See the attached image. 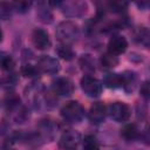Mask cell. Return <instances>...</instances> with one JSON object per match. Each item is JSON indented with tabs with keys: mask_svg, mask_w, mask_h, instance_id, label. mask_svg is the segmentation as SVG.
Returning <instances> with one entry per match:
<instances>
[{
	"mask_svg": "<svg viewBox=\"0 0 150 150\" xmlns=\"http://www.w3.org/2000/svg\"><path fill=\"white\" fill-rule=\"evenodd\" d=\"M127 6H128V4L124 1H109V2H107V8L114 13H121V12L125 11Z\"/></svg>",
	"mask_w": 150,
	"mask_h": 150,
	"instance_id": "cell-22",
	"label": "cell"
},
{
	"mask_svg": "<svg viewBox=\"0 0 150 150\" xmlns=\"http://www.w3.org/2000/svg\"><path fill=\"white\" fill-rule=\"evenodd\" d=\"M6 150H15V149H6Z\"/></svg>",
	"mask_w": 150,
	"mask_h": 150,
	"instance_id": "cell-29",
	"label": "cell"
},
{
	"mask_svg": "<svg viewBox=\"0 0 150 150\" xmlns=\"http://www.w3.org/2000/svg\"><path fill=\"white\" fill-rule=\"evenodd\" d=\"M12 12H13V6L12 4H8V2H0V20H7L11 18L12 15Z\"/></svg>",
	"mask_w": 150,
	"mask_h": 150,
	"instance_id": "cell-23",
	"label": "cell"
},
{
	"mask_svg": "<svg viewBox=\"0 0 150 150\" xmlns=\"http://www.w3.org/2000/svg\"><path fill=\"white\" fill-rule=\"evenodd\" d=\"M62 13L68 18H77L86 14L88 5L84 1H64L57 2Z\"/></svg>",
	"mask_w": 150,
	"mask_h": 150,
	"instance_id": "cell-3",
	"label": "cell"
},
{
	"mask_svg": "<svg viewBox=\"0 0 150 150\" xmlns=\"http://www.w3.org/2000/svg\"><path fill=\"white\" fill-rule=\"evenodd\" d=\"M81 142H82L83 150H98V149H100L98 141H97L96 137L93 136V135H87V136H84V138H83Z\"/></svg>",
	"mask_w": 150,
	"mask_h": 150,
	"instance_id": "cell-19",
	"label": "cell"
},
{
	"mask_svg": "<svg viewBox=\"0 0 150 150\" xmlns=\"http://www.w3.org/2000/svg\"><path fill=\"white\" fill-rule=\"evenodd\" d=\"M20 73L25 77H35L39 74V69H38V67H35L30 63H25L20 68Z\"/></svg>",
	"mask_w": 150,
	"mask_h": 150,
	"instance_id": "cell-21",
	"label": "cell"
},
{
	"mask_svg": "<svg viewBox=\"0 0 150 150\" xmlns=\"http://www.w3.org/2000/svg\"><path fill=\"white\" fill-rule=\"evenodd\" d=\"M141 94H142V96H144L145 98L149 97L150 90H149V82H148V81L143 82V84L141 86Z\"/></svg>",
	"mask_w": 150,
	"mask_h": 150,
	"instance_id": "cell-27",
	"label": "cell"
},
{
	"mask_svg": "<svg viewBox=\"0 0 150 150\" xmlns=\"http://www.w3.org/2000/svg\"><path fill=\"white\" fill-rule=\"evenodd\" d=\"M82 138L81 135L75 130H68L59 139L60 150H77Z\"/></svg>",
	"mask_w": 150,
	"mask_h": 150,
	"instance_id": "cell-6",
	"label": "cell"
},
{
	"mask_svg": "<svg viewBox=\"0 0 150 150\" xmlns=\"http://www.w3.org/2000/svg\"><path fill=\"white\" fill-rule=\"evenodd\" d=\"M1 40H2V30L0 28V42H1Z\"/></svg>",
	"mask_w": 150,
	"mask_h": 150,
	"instance_id": "cell-28",
	"label": "cell"
},
{
	"mask_svg": "<svg viewBox=\"0 0 150 150\" xmlns=\"http://www.w3.org/2000/svg\"><path fill=\"white\" fill-rule=\"evenodd\" d=\"M107 115V107L102 102H95L90 105L88 116L91 123L94 124H100L104 121Z\"/></svg>",
	"mask_w": 150,
	"mask_h": 150,
	"instance_id": "cell-10",
	"label": "cell"
},
{
	"mask_svg": "<svg viewBox=\"0 0 150 150\" xmlns=\"http://www.w3.org/2000/svg\"><path fill=\"white\" fill-rule=\"evenodd\" d=\"M32 42L39 50H46L50 47L52 42L48 33L42 28H35L32 33Z\"/></svg>",
	"mask_w": 150,
	"mask_h": 150,
	"instance_id": "cell-9",
	"label": "cell"
},
{
	"mask_svg": "<svg viewBox=\"0 0 150 150\" xmlns=\"http://www.w3.org/2000/svg\"><path fill=\"white\" fill-rule=\"evenodd\" d=\"M103 84L107 88L110 89H117V88H122L124 84V79H123V74H118V73H109L104 76L103 79Z\"/></svg>",
	"mask_w": 150,
	"mask_h": 150,
	"instance_id": "cell-12",
	"label": "cell"
},
{
	"mask_svg": "<svg viewBox=\"0 0 150 150\" xmlns=\"http://www.w3.org/2000/svg\"><path fill=\"white\" fill-rule=\"evenodd\" d=\"M16 81H18V79H16L15 74H11V75H6L5 77H2L1 81H0V83H1V86L4 88L9 89V88H12V87L15 86Z\"/></svg>",
	"mask_w": 150,
	"mask_h": 150,
	"instance_id": "cell-25",
	"label": "cell"
},
{
	"mask_svg": "<svg viewBox=\"0 0 150 150\" xmlns=\"http://www.w3.org/2000/svg\"><path fill=\"white\" fill-rule=\"evenodd\" d=\"M38 16L39 19L45 23H50L53 20V15L48 8H40L38 9Z\"/></svg>",
	"mask_w": 150,
	"mask_h": 150,
	"instance_id": "cell-24",
	"label": "cell"
},
{
	"mask_svg": "<svg viewBox=\"0 0 150 150\" xmlns=\"http://www.w3.org/2000/svg\"><path fill=\"white\" fill-rule=\"evenodd\" d=\"M107 112L109 116L116 122H125L129 120L131 115V110L129 105L124 102H114L107 108Z\"/></svg>",
	"mask_w": 150,
	"mask_h": 150,
	"instance_id": "cell-4",
	"label": "cell"
},
{
	"mask_svg": "<svg viewBox=\"0 0 150 150\" xmlns=\"http://www.w3.org/2000/svg\"><path fill=\"white\" fill-rule=\"evenodd\" d=\"M118 61H120V60H118V56H116V55H114V54L107 52V53H104V54L101 56V59H100V64H101V67L104 68V69H111V68H114V67H116V66L118 64Z\"/></svg>",
	"mask_w": 150,
	"mask_h": 150,
	"instance_id": "cell-15",
	"label": "cell"
},
{
	"mask_svg": "<svg viewBox=\"0 0 150 150\" xmlns=\"http://www.w3.org/2000/svg\"><path fill=\"white\" fill-rule=\"evenodd\" d=\"M61 116L69 123H79L84 117V109L77 101H69L61 108Z\"/></svg>",
	"mask_w": 150,
	"mask_h": 150,
	"instance_id": "cell-2",
	"label": "cell"
},
{
	"mask_svg": "<svg viewBox=\"0 0 150 150\" xmlns=\"http://www.w3.org/2000/svg\"><path fill=\"white\" fill-rule=\"evenodd\" d=\"M55 34H56L57 40L61 42V45L69 46L79 39L80 29L75 22L69 21V20H64L57 25Z\"/></svg>",
	"mask_w": 150,
	"mask_h": 150,
	"instance_id": "cell-1",
	"label": "cell"
},
{
	"mask_svg": "<svg viewBox=\"0 0 150 150\" xmlns=\"http://www.w3.org/2000/svg\"><path fill=\"white\" fill-rule=\"evenodd\" d=\"M13 6V9L18 11L19 13H25L29 9V7L32 6V2H28V1H19V2H13L12 4Z\"/></svg>",
	"mask_w": 150,
	"mask_h": 150,
	"instance_id": "cell-26",
	"label": "cell"
},
{
	"mask_svg": "<svg viewBox=\"0 0 150 150\" xmlns=\"http://www.w3.org/2000/svg\"><path fill=\"white\" fill-rule=\"evenodd\" d=\"M123 79H124V84H123V88L130 93L134 90L135 88V84H136V74L132 73V71H124L123 73Z\"/></svg>",
	"mask_w": 150,
	"mask_h": 150,
	"instance_id": "cell-18",
	"label": "cell"
},
{
	"mask_svg": "<svg viewBox=\"0 0 150 150\" xmlns=\"http://www.w3.org/2000/svg\"><path fill=\"white\" fill-rule=\"evenodd\" d=\"M74 83L68 77H59L53 82V91L55 95L70 96L74 93Z\"/></svg>",
	"mask_w": 150,
	"mask_h": 150,
	"instance_id": "cell-8",
	"label": "cell"
},
{
	"mask_svg": "<svg viewBox=\"0 0 150 150\" xmlns=\"http://www.w3.org/2000/svg\"><path fill=\"white\" fill-rule=\"evenodd\" d=\"M128 41L122 35H112L108 42V52L114 55H120L127 50Z\"/></svg>",
	"mask_w": 150,
	"mask_h": 150,
	"instance_id": "cell-11",
	"label": "cell"
},
{
	"mask_svg": "<svg viewBox=\"0 0 150 150\" xmlns=\"http://www.w3.org/2000/svg\"><path fill=\"white\" fill-rule=\"evenodd\" d=\"M38 69L41 73L45 74H49V75H54L60 70V63L59 61L49 55H42L39 60H38Z\"/></svg>",
	"mask_w": 150,
	"mask_h": 150,
	"instance_id": "cell-7",
	"label": "cell"
},
{
	"mask_svg": "<svg viewBox=\"0 0 150 150\" xmlns=\"http://www.w3.org/2000/svg\"><path fill=\"white\" fill-rule=\"evenodd\" d=\"M79 64L81 67V69L86 73H88L87 75H90V73H94L96 67H95V60L91 55L89 54H83L80 60H79Z\"/></svg>",
	"mask_w": 150,
	"mask_h": 150,
	"instance_id": "cell-13",
	"label": "cell"
},
{
	"mask_svg": "<svg viewBox=\"0 0 150 150\" xmlns=\"http://www.w3.org/2000/svg\"><path fill=\"white\" fill-rule=\"evenodd\" d=\"M56 53H57V55H59L61 59H63V60H66V61H70V60H73L74 56H75V53H74V50L71 49V47H70V46H67V45H60V46H57Z\"/></svg>",
	"mask_w": 150,
	"mask_h": 150,
	"instance_id": "cell-17",
	"label": "cell"
},
{
	"mask_svg": "<svg viewBox=\"0 0 150 150\" xmlns=\"http://www.w3.org/2000/svg\"><path fill=\"white\" fill-rule=\"evenodd\" d=\"M121 136L127 141H134L139 136V130L134 123H128L121 129Z\"/></svg>",
	"mask_w": 150,
	"mask_h": 150,
	"instance_id": "cell-14",
	"label": "cell"
},
{
	"mask_svg": "<svg viewBox=\"0 0 150 150\" xmlns=\"http://www.w3.org/2000/svg\"><path fill=\"white\" fill-rule=\"evenodd\" d=\"M14 67V60L8 54H1L0 55V68L5 71L12 70Z\"/></svg>",
	"mask_w": 150,
	"mask_h": 150,
	"instance_id": "cell-20",
	"label": "cell"
},
{
	"mask_svg": "<svg viewBox=\"0 0 150 150\" xmlns=\"http://www.w3.org/2000/svg\"><path fill=\"white\" fill-rule=\"evenodd\" d=\"M80 84L82 91L89 97H97L102 93V82L90 75H84L81 79Z\"/></svg>",
	"mask_w": 150,
	"mask_h": 150,
	"instance_id": "cell-5",
	"label": "cell"
},
{
	"mask_svg": "<svg viewBox=\"0 0 150 150\" xmlns=\"http://www.w3.org/2000/svg\"><path fill=\"white\" fill-rule=\"evenodd\" d=\"M135 41L138 42L139 45L144 46L145 48L149 47V41H150V34H149V30L148 28L145 27H141L137 29V32L135 33Z\"/></svg>",
	"mask_w": 150,
	"mask_h": 150,
	"instance_id": "cell-16",
	"label": "cell"
}]
</instances>
